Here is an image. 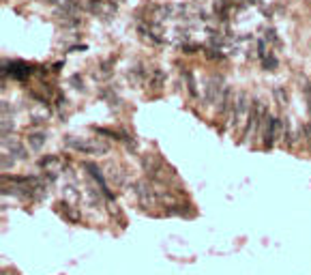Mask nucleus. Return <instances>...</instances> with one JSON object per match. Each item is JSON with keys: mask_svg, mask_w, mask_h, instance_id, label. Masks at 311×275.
<instances>
[{"mask_svg": "<svg viewBox=\"0 0 311 275\" xmlns=\"http://www.w3.org/2000/svg\"><path fill=\"white\" fill-rule=\"evenodd\" d=\"M266 116H268V112L264 110L262 101H255V104L251 106V112H249V116H247V121H245L243 142H247V140H249V136H251V140L260 136V129H262V125L266 123Z\"/></svg>", "mask_w": 311, "mask_h": 275, "instance_id": "f257e3e1", "label": "nucleus"}, {"mask_svg": "<svg viewBox=\"0 0 311 275\" xmlns=\"http://www.w3.org/2000/svg\"><path fill=\"white\" fill-rule=\"evenodd\" d=\"M249 93L247 90H238L234 99V107H232V114H230V121H228V127H238L243 121H247L249 116Z\"/></svg>", "mask_w": 311, "mask_h": 275, "instance_id": "f03ea898", "label": "nucleus"}, {"mask_svg": "<svg viewBox=\"0 0 311 275\" xmlns=\"http://www.w3.org/2000/svg\"><path fill=\"white\" fill-rule=\"evenodd\" d=\"M133 191H136L139 204H142L144 209H150V207H157L159 202V196H157V190H153V187L148 185L146 181H137L136 185H133Z\"/></svg>", "mask_w": 311, "mask_h": 275, "instance_id": "7ed1b4c3", "label": "nucleus"}, {"mask_svg": "<svg viewBox=\"0 0 311 275\" xmlns=\"http://www.w3.org/2000/svg\"><path fill=\"white\" fill-rule=\"evenodd\" d=\"M67 144L71 148H75L78 153L84 155H103L107 153V144L101 142H90V140H75V138H67Z\"/></svg>", "mask_w": 311, "mask_h": 275, "instance_id": "20e7f679", "label": "nucleus"}, {"mask_svg": "<svg viewBox=\"0 0 311 275\" xmlns=\"http://www.w3.org/2000/svg\"><path fill=\"white\" fill-rule=\"evenodd\" d=\"M279 129H283V118H277L272 114L266 116V123H264V148H272L275 140L279 136Z\"/></svg>", "mask_w": 311, "mask_h": 275, "instance_id": "39448f33", "label": "nucleus"}, {"mask_svg": "<svg viewBox=\"0 0 311 275\" xmlns=\"http://www.w3.org/2000/svg\"><path fill=\"white\" fill-rule=\"evenodd\" d=\"M223 88H225V84H223L221 75H211V78H208V82H206V95H204L206 106L217 104L219 97H221V93H223Z\"/></svg>", "mask_w": 311, "mask_h": 275, "instance_id": "423d86ee", "label": "nucleus"}, {"mask_svg": "<svg viewBox=\"0 0 311 275\" xmlns=\"http://www.w3.org/2000/svg\"><path fill=\"white\" fill-rule=\"evenodd\" d=\"M86 9L90 11V13L99 15V18L103 20H110L112 15L116 13V2H112V0H90L88 4H86Z\"/></svg>", "mask_w": 311, "mask_h": 275, "instance_id": "0eeeda50", "label": "nucleus"}, {"mask_svg": "<svg viewBox=\"0 0 311 275\" xmlns=\"http://www.w3.org/2000/svg\"><path fill=\"white\" fill-rule=\"evenodd\" d=\"M217 104H219L217 110H219V114H221V116H230V114H232V107H234V93H232V86L225 84V88H223V93H221V97H219Z\"/></svg>", "mask_w": 311, "mask_h": 275, "instance_id": "6e6552de", "label": "nucleus"}, {"mask_svg": "<svg viewBox=\"0 0 311 275\" xmlns=\"http://www.w3.org/2000/svg\"><path fill=\"white\" fill-rule=\"evenodd\" d=\"M142 168L148 172V176L150 179H157L159 176V172L161 168H163V164H161V159L157 157V155H144V159H142Z\"/></svg>", "mask_w": 311, "mask_h": 275, "instance_id": "1a4fd4ad", "label": "nucleus"}, {"mask_svg": "<svg viewBox=\"0 0 311 275\" xmlns=\"http://www.w3.org/2000/svg\"><path fill=\"white\" fill-rule=\"evenodd\" d=\"M2 147L11 150V155H15L18 159H28V150H26V147L21 142H18V140H2Z\"/></svg>", "mask_w": 311, "mask_h": 275, "instance_id": "9d476101", "label": "nucleus"}, {"mask_svg": "<svg viewBox=\"0 0 311 275\" xmlns=\"http://www.w3.org/2000/svg\"><path fill=\"white\" fill-rule=\"evenodd\" d=\"M39 166L45 172H54V168H62V159L58 155H45L39 159Z\"/></svg>", "mask_w": 311, "mask_h": 275, "instance_id": "9b49d317", "label": "nucleus"}, {"mask_svg": "<svg viewBox=\"0 0 311 275\" xmlns=\"http://www.w3.org/2000/svg\"><path fill=\"white\" fill-rule=\"evenodd\" d=\"M45 133H41V131H35V133H28V147L32 150H41L43 148V144H45Z\"/></svg>", "mask_w": 311, "mask_h": 275, "instance_id": "f8f14e48", "label": "nucleus"}, {"mask_svg": "<svg viewBox=\"0 0 311 275\" xmlns=\"http://www.w3.org/2000/svg\"><path fill=\"white\" fill-rule=\"evenodd\" d=\"M11 67H13V69H9L11 75H13V78H18V80L26 78V75L30 73V67H28V64H24V63H11Z\"/></svg>", "mask_w": 311, "mask_h": 275, "instance_id": "ddd939ff", "label": "nucleus"}, {"mask_svg": "<svg viewBox=\"0 0 311 275\" xmlns=\"http://www.w3.org/2000/svg\"><path fill=\"white\" fill-rule=\"evenodd\" d=\"M165 213H168V215H193L189 204H185V207H182V204H168Z\"/></svg>", "mask_w": 311, "mask_h": 275, "instance_id": "4468645a", "label": "nucleus"}, {"mask_svg": "<svg viewBox=\"0 0 311 275\" xmlns=\"http://www.w3.org/2000/svg\"><path fill=\"white\" fill-rule=\"evenodd\" d=\"M165 82V73L161 71V69H155L153 73H150V80H148V84L153 86V88H161Z\"/></svg>", "mask_w": 311, "mask_h": 275, "instance_id": "2eb2a0df", "label": "nucleus"}, {"mask_svg": "<svg viewBox=\"0 0 311 275\" xmlns=\"http://www.w3.org/2000/svg\"><path fill=\"white\" fill-rule=\"evenodd\" d=\"M58 207H60V211L64 213V217H67L69 222H79V213L75 211L73 207H69L67 202H60V204H58Z\"/></svg>", "mask_w": 311, "mask_h": 275, "instance_id": "dca6fc26", "label": "nucleus"}, {"mask_svg": "<svg viewBox=\"0 0 311 275\" xmlns=\"http://www.w3.org/2000/svg\"><path fill=\"white\" fill-rule=\"evenodd\" d=\"M182 75H185V80H187V90H189V95L193 97V99H197V88H195V80H193V73H191V71H182Z\"/></svg>", "mask_w": 311, "mask_h": 275, "instance_id": "f3484780", "label": "nucleus"}, {"mask_svg": "<svg viewBox=\"0 0 311 275\" xmlns=\"http://www.w3.org/2000/svg\"><path fill=\"white\" fill-rule=\"evenodd\" d=\"M15 166V159L11 157V155L4 150L2 155H0V168H2V172H7V170H11Z\"/></svg>", "mask_w": 311, "mask_h": 275, "instance_id": "a211bd4d", "label": "nucleus"}, {"mask_svg": "<svg viewBox=\"0 0 311 275\" xmlns=\"http://www.w3.org/2000/svg\"><path fill=\"white\" fill-rule=\"evenodd\" d=\"M272 95H275V99H277V104H279V106H286V104H288V93L281 88V86H275Z\"/></svg>", "mask_w": 311, "mask_h": 275, "instance_id": "6ab92c4d", "label": "nucleus"}, {"mask_svg": "<svg viewBox=\"0 0 311 275\" xmlns=\"http://www.w3.org/2000/svg\"><path fill=\"white\" fill-rule=\"evenodd\" d=\"M300 133L305 136V142H307L309 147H311V123H305V125L300 127Z\"/></svg>", "mask_w": 311, "mask_h": 275, "instance_id": "aec40b11", "label": "nucleus"}, {"mask_svg": "<svg viewBox=\"0 0 311 275\" xmlns=\"http://www.w3.org/2000/svg\"><path fill=\"white\" fill-rule=\"evenodd\" d=\"M95 131L99 133V136H107V138H114V140H120L118 138L116 131H110V129H103V127H95Z\"/></svg>", "mask_w": 311, "mask_h": 275, "instance_id": "412c9836", "label": "nucleus"}, {"mask_svg": "<svg viewBox=\"0 0 311 275\" xmlns=\"http://www.w3.org/2000/svg\"><path fill=\"white\" fill-rule=\"evenodd\" d=\"M277 58L275 56H268V58H264V69L266 71H272V69H277Z\"/></svg>", "mask_w": 311, "mask_h": 275, "instance_id": "4be33fe9", "label": "nucleus"}, {"mask_svg": "<svg viewBox=\"0 0 311 275\" xmlns=\"http://www.w3.org/2000/svg\"><path fill=\"white\" fill-rule=\"evenodd\" d=\"M206 58H211V61H221L223 54L219 52V50H211V47H208V50H206Z\"/></svg>", "mask_w": 311, "mask_h": 275, "instance_id": "5701e85b", "label": "nucleus"}, {"mask_svg": "<svg viewBox=\"0 0 311 275\" xmlns=\"http://www.w3.org/2000/svg\"><path fill=\"white\" fill-rule=\"evenodd\" d=\"M266 41H271V43H275V45H279V39H277V32L275 30H266Z\"/></svg>", "mask_w": 311, "mask_h": 275, "instance_id": "b1692460", "label": "nucleus"}, {"mask_svg": "<svg viewBox=\"0 0 311 275\" xmlns=\"http://www.w3.org/2000/svg\"><path fill=\"white\" fill-rule=\"evenodd\" d=\"M71 82L75 84V88H84V86H82V78H79V75H73Z\"/></svg>", "mask_w": 311, "mask_h": 275, "instance_id": "393cba45", "label": "nucleus"}, {"mask_svg": "<svg viewBox=\"0 0 311 275\" xmlns=\"http://www.w3.org/2000/svg\"><path fill=\"white\" fill-rule=\"evenodd\" d=\"M195 50H197L195 45H182V52H185V54H193Z\"/></svg>", "mask_w": 311, "mask_h": 275, "instance_id": "a878e982", "label": "nucleus"}]
</instances>
